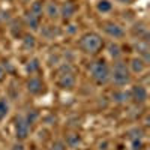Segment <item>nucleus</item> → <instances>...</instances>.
Instances as JSON below:
<instances>
[{
	"mask_svg": "<svg viewBox=\"0 0 150 150\" xmlns=\"http://www.w3.org/2000/svg\"><path fill=\"white\" fill-rule=\"evenodd\" d=\"M78 45H80V48L83 50L84 53H87V54H96L99 50L102 48L104 42H102V38L99 36L98 33L90 32V33H86L84 36H81Z\"/></svg>",
	"mask_w": 150,
	"mask_h": 150,
	"instance_id": "nucleus-1",
	"label": "nucleus"
},
{
	"mask_svg": "<svg viewBox=\"0 0 150 150\" xmlns=\"http://www.w3.org/2000/svg\"><path fill=\"white\" fill-rule=\"evenodd\" d=\"M110 78L112 80L116 86H125L131 81V74H129V69L126 66L125 62H116L114 66H112V71L110 74Z\"/></svg>",
	"mask_w": 150,
	"mask_h": 150,
	"instance_id": "nucleus-2",
	"label": "nucleus"
},
{
	"mask_svg": "<svg viewBox=\"0 0 150 150\" xmlns=\"http://www.w3.org/2000/svg\"><path fill=\"white\" fill-rule=\"evenodd\" d=\"M92 78L98 84H105L110 80V66L104 59L96 60L92 65Z\"/></svg>",
	"mask_w": 150,
	"mask_h": 150,
	"instance_id": "nucleus-3",
	"label": "nucleus"
},
{
	"mask_svg": "<svg viewBox=\"0 0 150 150\" xmlns=\"http://www.w3.org/2000/svg\"><path fill=\"white\" fill-rule=\"evenodd\" d=\"M30 131V125L27 120L24 119V116H18L15 119V137L18 140H26Z\"/></svg>",
	"mask_w": 150,
	"mask_h": 150,
	"instance_id": "nucleus-4",
	"label": "nucleus"
},
{
	"mask_svg": "<svg viewBox=\"0 0 150 150\" xmlns=\"http://www.w3.org/2000/svg\"><path fill=\"white\" fill-rule=\"evenodd\" d=\"M57 84L62 87V89H72L75 84V77L72 72H63L60 74V77L57 80Z\"/></svg>",
	"mask_w": 150,
	"mask_h": 150,
	"instance_id": "nucleus-5",
	"label": "nucleus"
},
{
	"mask_svg": "<svg viewBox=\"0 0 150 150\" xmlns=\"http://www.w3.org/2000/svg\"><path fill=\"white\" fill-rule=\"evenodd\" d=\"M104 30L111 36V38H122L123 35H125V32H123V29L119 26V24H114V23H105L104 24Z\"/></svg>",
	"mask_w": 150,
	"mask_h": 150,
	"instance_id": "nucleus-6",
	"label": "nucleus"
},
{
	"mask_svg": "<svg viewBox=\"0 0 150 150\" xmlns=\"http://www.w3.org/2000/svg\"><path fill=\"white\" fill-rule=\"evenodd\" d=\"M131 98L134 99L135 102H144L146 99H147V90L144 89L143 86H135L132 87V90H131Z\"/></svg>",
	"mask_w": 150,
	"mask_h": 150,
	"instance_id": "nucleus-7",
	"label": "nucleus"
},
{
	"mask_svg": "<svg viewBox=\"0 0 150 150\" xmlns=\"http://www.w3.org/2000/svg\"><path fill=\"white\" fill-rule=\"evenodd\" d=\"M27 90L30 93H33V95H39L44 90V84H42V81L38 78V77H32L27 81Z\"/></svg>",
	"mask_w": 150,
	"mask_h": 150,
	"instance_id": "nucleus-8",
	"label": "nucleus"
},
{
	"mask_svg": "<svg viewBox=\"0 0 150 150\" xmlns=\"http://www.w3.org/2000/svg\"><path fill=\"white\" fill-rule=\"evenodd\" d=\"M45 12L50 18H57L60 15V6L56 2H48L45 6Z\"/></svg>",
	"mask_w": 150,
	"mask_h": 150,
	"instance_id": "nucleus-9",
	"label": "nucleus"
},
{
	"mask_svg": "<svg viewBox=\"0 0 150 150\" xmlns=\"http://www.w3.org/2000/svg\"><path fill=\"white\" fill-rule=\"evenodd\" d=\"M75 5H72L71 2H68V3H65L63 6L60 8V14L63 15L65 18H69V17H72L74 15V12H75Z\"/></svg>",
	"mask_w": 150,
	"mask_h": 150,
	"instance_id": "nucleus-10",
	"label": "nucleus"
},
{
	"mask_svg": "<svg viewBox=\"0 0 150 150\" xmlns=\"http://www.w3.org/2000/svg\"><path fill=\"white\" fill-rule=\"evenodd\" d=\"M131 66H132V71L134 72H143L146 69V62L143 59H132L131 60Z\"/></svg>",
	"mask_w": 150,
	"mask_h": 150,
	"instance_id": "nucleus-11",
	"label": "nucleus"
},
{
	"mask_svg": "<svg viewBox=\"0 0 150 150\" xmlns=\"http://www.w3.org/2000/svg\"><path fill=\"white\" fill-rule=\"evenodd\" d=\"M9 112V104H8V99L2 98L0 99V122H2Z\"/></svg>",
	"mask_w": 150,
	"mask_h": 150,
	"instance_id": "nucleus-12",
	"label": "nucleus"
},
{
	"mask_svg": "<svg viewBox=\"0 0 150 150\" xmlns=\"http://www.w3.org/2000/svg\"><path fill=\"white\" fill-rule=\"evenodd\" d=\"M26 23H27V26H30L32 29H38V26H39V17H36L35 14L29 12V14L26 15Z\"/></svg>",
	"mask_w": 150,
	"mask_h": 150,
	"instance_id": "nucleus-13",
	"label": "nucleus"
},
{
	"mask_svg": "<svg viewBox=\"0 0 150 150\" xmlns=\"http://www.w3.org/2000/svg\"><path fill=\"white\" fill-rule=\"evenodd\" d=\"M30 12H32V14H35L36 17L41 18V15H42V3L41 2H35L32 5V8H30Z\"/></svg>",
	"mask_w": 150,
	"mask_h": 150,
	"instance_id": "nucleus-14",
	"label": "nucleus"
},
{
	"mask_svg": "<svg viewBox=\"0 0 150 150\" xmlns=\"http://www.w3.org/2000/svg\"><path fill=\"white\" fill-rule=\"evenodd\" d=\"M108 50H110V56L111 57H114V59H117L119 56H120V48H119V45L117 44H114V42H112V44H110L108 45Z\"/></svg>",
	"mask_w": 150,
	"mask_h": 150,
	"instance_id": "nucleus-15",
	"label": "nucleus"
},
{
	"mask_svg": "<svg viewBox=\"0 0 150 150\" xmlns=\"http://www.w3.org/2000/svg\"><path fill=\"white\" fill-rule=\"evenodd\" d=\"M78 143H80V137L75 135V134H71V135L68 137V140H66V144L71 146V147H75Z\"/></svg>",
	"mask_w": 150,
	"mask_h": 150,
	"instance_id": "nucleus-16",
	"label": "nucleus"
},
{
	"mask_svg": "<svg viewBox=\"0 0 150 150\" xmlns=\"http://www.w3.org/2000/svg\"><path fill=\"white\" fill-rule=\"evenodd\" d=\"M98 9L101 12H108L111 9V3L108 2V0H101V2L98 3Z\"/></svg>",
	"mask_w": 150,
	"mask_h": 150,
	"instance_id": "nucleus-17",
	"label": "nucleus"
},
{
	"mask_svg": "<svg viewBox=\"0 0 150 150\" xmlns=\"http://www.w3.org/2000/svg\"><path fill=\"white\" fill-rule=\"evenodd\" d=\"M24 119L27 120V123H29V125H32V123L38 119V111H35V110L29 111V112H27V116H24Z\"/></svg>",
	"mask_w": 150,
	"mask_h": 150,
	"instance_id": "nucleus-18",
	"label": "nucleus"
},
{
	"mask_svg": "<svg viewBox=\"0 0 150 150\" xmlns=\"http://www.w3.org/2000/svg\"><path fill=\"white\" fill-rule=\"evenodd\" d=\"M24 47L26 48H33L35 47V38L27 35V36H24Z\"/></svg>",
	"mask_w": 150,
	"mask_h": 150,
	"instance_id": "nucleus-19",
	"label": "nucleus"
},
{
	"mask_svg": "<svg viewBox=\"0 0 150 150\" xmlns=\"http://www.w3.org/2000/svg\"><path fill=\"white\" fill-rule=\"evenodd\" d=\"M50 150H66V146H65V143H62V141H56L51 147H50Z\"/></svg>",
	"mask_w": 150,
	"mask_h": 150,
	"instance_id": "nucleus-20",
	"label": "nucleus"
},
{
	"mask_svg": "<svg viewBox=\"0 0 150 150\" xmlns=\"http://www.w3.org/2000/svg\"><path fill=\"white\" fill-rule=\"evenodd\" d=\"M38 68H39V65H38V60H33V62H32V65H29V66H27V71L32 74V72H33V71H36Z\"/></svg>",
	"mask_w": 150,
	"mask_h": 150,
	"instance_id": "nucleus-21",
	"label": "nucleus"
},
{
	"mask_svg": "<svg viewBox=\"0 0 150 150\" xmlns=\"http://www.w3.org/2000/svg\"><path fill=\"white\" fill-rule=\"evenodd\" d=\"M5 74H6V69H5V66L2 63H0V81L5 78Z\"/></svg>",
	"mask_w": 150,
	"mask_h": 150,
	"instance_id": "nucleus-22",
	"label": "nucleus"
},
{
	"mask_svg": "<svg viewBox=\"0 0 150 150\" xmlns=\"http://www.w3.org/2000/svg\"><path fill=\"white\" fill-rule=\"evenodd\" d=\"M11 150H26V149H24V146H23V144H15Z\"/></svg>",
	"mask_w": 150,
	"mask_h": 150,
	"instance_id": "nucleus-23",
	"label": "nucleus"
},
{
	"mask_svg": "<svg viewBox=\"0 0 150 150\" xmlns=\"http://www.w3.org/2000/svg\"><path fill=\"white\" fill-rule=\"evenodd\" d=\"M119 2H120V3H131L132 0H119Z\"/></svg>",
	"mask_w": 150,
	"mask_h": 150,
	"instance_id": "nucleus-24",
	"label": "nucleus"
}]
</instances>
